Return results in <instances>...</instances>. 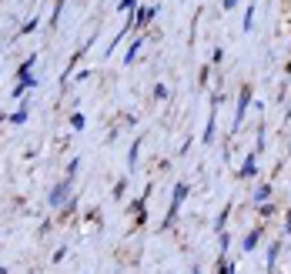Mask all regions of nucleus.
Instances as JSON below:
<instances>
[{
	"instance_id": "423d86ee",
	"label": "nucleus",
	"mask_w": 291,
	"mask_h": 274,
	"mask_svg": "<svg viewBox=\"0 0 291 274\" xmlns=\"http://www.w3.org/2000/svg\"><path fill=\"white\" fill-rule=\"evenodd\" d=\"M268 198H271V187H268V184H261V187L254 191V201H258V204H265Z\"/></svg>"
},
{
	"instance_id": "20e7f679",
	"label": "nucleus",
	"mask_w": 291,
	"mask_h": 274,
	"mask_svg": "<svg viewBox=\"0 0 291 274\" xmlns=\"http://www.w3.org/2000/svg\"><path fill=\"white\" fill-rule=\"evenodd\" d=\"M154 14H157V7H141V10H137V17L131 20V24H134V27H147V24L154 20Z\"/></svg>"
},
{
	"instance_id": "0eeeda50",
	"label": "nucleus",
	"mask_w": 291,
	"mask_h": 274,
	"mask_svg": "<svg viewBox=\"0 0 291 274\" xmlns=\"http://www.w3.org/2000/svg\"><path fill=\"white\" fill-rule=\"evenodd\" d=\"M241 177H254V154H248V161L241 164Z\"/></svg>"
},
{
	"instance_id": "7ed1b4c3",
	"label": "nucleus",
	"mask_w": 291,
	"mask_h": 274,
	"mask_svg": "<svg viewBox=\"0 0 291 274\" xmlns=\"http://www.w3.org/2000/svg\"><path fill=\"white\" fill-rule=\"evenodd\" d=\"M251 104V87H241V97H238V110H234V130L241 124V117H244V110Z\"/></svg>"
},
{
	"instance_id": "6ab92c4d",
	"label": "nucleus",
	"mask_w": 291,
	"mask_h": 274,
	"mask_svg": "<svg viewBox=\"0 0 291 274\" xmlns=\"http://www.w3.org/2000/svg\"><path fill=\"white\" fill-rule=\"evenodd\" d=\"M0 274H7V271H3V268H0Z\"/></svg>"
},
{
	"instance_id": "f257e3e1",
	"label": "nucleus",
	"mask_w": 291,
	"mask_h": 274,
	"mask_svg": "<svg viewBox=\"0 0 291 274\" xmlns=\"http://www.w3.org/2000/svg\"><path fill=\"white\" fill-rule=\"evenodd\" d=\"M188 198V184H177L174 187V198H171V207H168V218H164V231L174 224V218H177V211H181V201Z\"/></svg>"
},
{
	"instance_id": "1a4fd4ad",
	"label": "nucleus",
	"mask_w": 291,
	"mask_h": 274,
	"mask_svg": "<svg viewBox=\"0 0 291 274\" xmlns=\"http://www.w3.org/2000/svg\"><path fill=\"white\" fill-rule=\"evenodd\" d=\"M137 50H141V40H134V44L127 47V54H124V64H131V60L137 57Z\"/></svg>"
},
{
	"instance_id": "9b49d317",
	"label": "nucleus",
	"mask_w": 291,
	"mask_h": 274,
	"mask_svg": "<svg viewBox=\"0 0 291 274\" xmlns=\"http://www.w3.org/2000/svg\"><path fill=\"white\" fill-rule=\"evenodd\" d=\"M60 10H64V0H57V3H54V14H50V27H54V24H57Z\"/></svg>"
},
{
	"instance_id": "39448f33",
	"label": "nucleus",
	"mask_w": 291,
	"mask_h": 274,
	"mask_svg": "<svg viewBox=\"0 0 291 274\" xmlns=\"http://www.w3.org/2000/svg\"><path fill=\"white\" fill-rule=\"evenodd\" d=\"M34 60H37V57L30 54L27 60H24V64H20V71H17V77H20V80H24V77H30V67H34Z\"/></svg>"
},
{
	"instance_id": "ddd939ff",
	"label": "nucleus",
	"mask_w": 291,
	"mask_h": 274,
	"mask_svg": "<svg viewBox=\"0 0 291 274\" xmlns=\"http://www.w3.org/2000/svg\"><path fill=\"white\" fill-rule=\"evenodd\" d=\"M211 141H214V117L208 121V130H204V144H211Z\"/></svg>"
},
{
	"instance_id": "2eb2a0df",
	"label": "nucleus",
	"mask_w": 291,
	"mask_h": 274,
	"mask_svg": "<svg viewBox=\"0 0 291 274\" xmlns=\"http://www.w3.org/2000/svg\"><path fill=\"white\" fill-rule=\"evenodd\" d=\"M154 97H157V100H164V97H168V87H164V84H157V87H154Z\"/></svg>"
},
{
	"instance_id": "6e6552de",
	"label": "nucleus",
	"mask_w": 291,
	"mask_h": 274,
	"mask_svg": "<svg viewBox=\"0 0 291 274\" xmlns=\"http://www.w3.org/2000/svg\"><path fill=\"white\" fill-rule=\"evenodd\" d=\"M258 241H261V231H251V234L244 238V251H254V248H258Z\"/></svg>"
},
{
	"instance_id": "f8f14e48",
	"label": "nucleus",
	"mask_w": 291,
	"mask_h": 274,
	"mask_svg": "<svg viewBox=\"0 0 291 274\" xmlns=\"http://www.w3.org/2000/svg\"><path fill=\"white\" fill-rule=\"evenodd\" d=\"M71 127H74V130H84V114H74V117H71Z\"/></svg>"
},
{
	"instance_id": "f03ea898",
	"label": "nucleus",
	"mask_w": 291,
	"mask_h": 274,
	"mask_svg": "<svg viewBox=\"0 0 291 274\" xmlns=\"http://www.w3.org/2000/svg\"><path fill=\"white\" fill-rule=\"evenodd\" d=\"M71 184H74V177H64L60 184H54V191H50V207H60V204L67 201V194H71Z\"/></svg>"
},
{
	"instance_id": "dca6fc26",
	"label": "nucleus",
	"mask_w": 291,
	"mask_h": 274,
	"mask_svg": "<svg viewBox=\"0 0 291 274\" xmlns=\"http://www.w3.org/2000/svg\"><path fill=\"white\" fill-rule=\"evenodd\" d=\"M121 10H137V0H121Z\"/></svg>"
},
{
	"instance_id": "f3484780",
	"label": "nucleus",
	"mask_w": 291,
	"mask_h": 274,
	"mask_svg": "<svg viewBox=\"0 0 291 274\" xmlns=\"http://www.w3.org/2000/svg\"><path fill=\"white\" fill-rule=\"evenodd\" d=\"M234 3H238V0H224V10H231Z\"/></svg>"
},
{
	"instance_id": "a211bd4d",
	"label": "nucleus",
	"mask_w": 291,
	"mask_h": 274,
	"mask_svg": "<svg viewBox=\"0 0 291 274\" xmlns=\"http://www.w3.org/2000/svg\"><path fill=\"white\" fill-rule=\"evenodd\" d=\"M3 121H7V117H3V114H0V124H3Z\"/></svg>"
},
{
	"instance_id": "9d476101",
	"label": "nucleus",
	"mask_w": 291,
	"mask_h": 274,
	"mask_svg": "<svg viewBox=\"0 0 291 274\" xmlns=\"http://www.w3.org/2000/svg\"><path fill=\"white\" fill-rule=\"evenodd\" d=\"M27 121V107H20L17 114H10V124H24Z\"/></svg>"
},
{
	"instance_id": "4468645a",
	"label": "nucleus",
	"mask_w": 291,
	"mask_h": 274,
	"mask_svg": "<svg viewBox=\"0 0 291 274\" xmlns=\"http://www.w3.org/2000/svg\"><path fill=\"white\" fill-rule=\"evenodd\" d=\"M228 214H231V204L221 211V218H218V231H224V221H228Z\"/></svg>"
}]
</instances>
